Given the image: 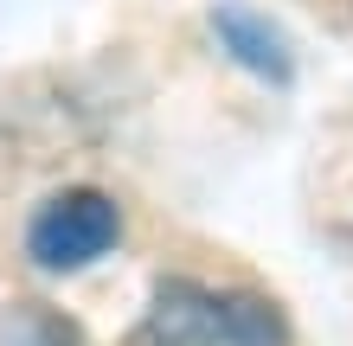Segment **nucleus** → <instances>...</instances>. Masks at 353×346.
Returning a JSON list of instances; mask_svg holds the SVG:
<instances>
[{"instance_id":"nucleus-4","label":"nucleus","mask_w":353,"mask_h":346,"mask_svg":"<svg viewBox=\"0 0 353 346\" xmlns=\"http://www.w3.org/2000/svg\"><path fill=\"white\" fill-rule=\"evenodd\" d=\"M219 346H289V321L257 289L219 295Z\"/></svg>"},{"instance_id":"nucleus-1","label":"nucleus","mask_w":353,"mask_h":346,"mask_svg":"<svg viewBox=\"0 0 353 346\" xmlns=\"http://www.w3.org/2000/svg\"><path fill=\"white\" fill-rule=\"evenodd\" d=\"M116 237H122L116 206L103 193H90V186H71V193H58L52 206H39L32 231H26V250H32V263H46V270H77V263L103 257Z\"/></svg>"},{"instance_id":"nucleus-5","label":"nucleus","mask_w":353,"mask_h":346,"mask_svg":"<svg viewBox=\"0 0 353 346\" xmlns=\"http://www.w3.org/2000/svg\"><path fill=\"white\" fill-rule=\"evenodd\" d=\"M0 346H77V321H65L46 301H19L0 314Z\"/></svg>"},{"instance_id":"nucleus-3","label":"nucleus","mask_w":353,"mask_h":346,"mask_svg":"<svg viewBox=\"0 0 353 346\" xmlns=\"http://www.w3.org/2000/svg\"><path fill=\"white\" fill-rule=\"evenodd\" d=\"M219 39L232 45V58H244L263 84H289V45H283V32L270 26V19L257 13H244V7H219Z\"/></svg>"},{"instance_id":"nucleus-2","label":"nucleus","mask_w":353,"mask_h":346,"mask_svg":"<svg viewBox=\"0 0 353 346\" xmlns=\"http://www.w3.org/2000/svg\"><path fill=\"white\" fill-rule=\"evenodd\" d=\"M135 346H219V295L193 282H161Z\"/></svg>"}]
</instances>
